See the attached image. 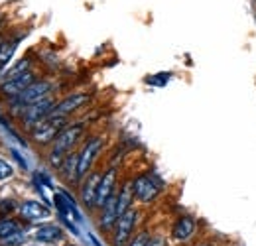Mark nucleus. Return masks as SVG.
Listing matches in <instances>:
<instances>
[{
	"label": "nucleus",
	"mask_w": 256,
	"mask_h": 246,
	"mask_svg": "<svg viewBox=\"0 0 256 246\" xmlns=\"http://www.w3.org/2000/svg\"><path fill=\"white\" fill-rule=\"evenodd\" d=\"M87 102H89V94H85V92L69 94V96H65L62 102H58V104L54 106V110H52L50 116H67V114L79 110V108H81L83 104H87Z\"/></svg>",
	"instance_id": "8"
},
{
	"label": "nucleus",
	"mask_w": 256,
	"mask_h": 246,
	"mask_svg": "<svg viewBox=\"0 0 256 246\" xmlns=\"http://www.w3.org/2000/svg\"><path fill=\"white\" fill-rule=\"evenodd\" d=\"M100 178H102L100 174H91V176L85 180L83 187H81V201H83V205L89 207V209L95 207L96 189H98V184H100Z\"/></svg>",
	"instance_id": "12"
},
{
	"label": "nucleus",
	"mask_w": 256,
	"mask_h": 246,
	"mask_svg": "<svg viewBox=\"0 0 256 246\" xmlns=\"http://www.w3.org/2000/svg\"><path fill=\"white\" fill-rule=\"evenodd\" d=\"M20 242H24V232L22 230H18V232H14L10 236L0 238V246H18Z\"/></svg>",
	"instance_id": "21"
},
{
	"label": "nucleus",
	"mask_w": 256,
	"mask_h": 246,
	"mask_svg": "<svg viewBox=\"0 0 256 246\" xmlns=\"http://www.w3.org/2000/svg\"><path fill=\"white\" fill-rule=\"evenodd\" d=\"M20 215L24 216V218H28V220H42V218H48L52 213L40 201H24L20 205Z\"/></svg>",
	"instance_id": "14"
},
{
	"label": "nucleus",
	"mask_w": 256,
	"mask_h": 246,
	"mask_svg": "<svg viewBox=\"0 0 256 246\" xmlns=\"http://www.w3.org/2000/svg\"><path fill=\"white\" fill-rule=\"evenodd\" d=\"M65 122H67L65 116H48L46 120H42L38 126L32 128V140L38 144L54 142L60 136V132L65 128Z\"/></svg>",
	"instance_id": "2"
},
{
	"label": "nucleus",
	"mask_w": 256,
	"mask_h": 246,
	"mask_svg": "<svg viewBox=\"0 0 256 246\" xmlns=\"http://www.w3.org/2000/svg\"><path fill=\"white\" fill-rule=\"evenodd\" d=\"M132 187H134V197L140 199L142 203H150L158 197L160 193V187L154 182L152 176H140L132 182Z\"/></svg>",
	"instance_id": "7"
},
{
	"label": "nucleus",
	"mask_w": 256,
	"mask_h": 246,
	"mask_svg": "<svg viewBox=\"0 0 256 246\" xmlns=\"http://www.w3.org/2000/svg\"><path fill=\"white\" fill-rule=\"evenodd\" d=\"M50 91H52V83L50 81H34L32 85L26 89L24 92H20L16 98H14V104L24 108L28 104H34L46 96H50Z\"/></svg>",
	"instance_id": "4"
},
{
	"label": "nucleus",
	"mask_w": 256,
	"mask_h": 246,
	"mask_svg": "<svg viewBox=\"0 0 256 246\" xmlns=\"http://www.w3.org/2000/svg\"><path fill=\"white\" fill-rule=\"evenodd\" d=\"M34 238L38 242H44V244H56L64 238V230L58 224H42L36 228Z\"/></svg>",
	"instance_id": "13"
},
{
	"label": "nucleus",
	"mask_w": 256,
	"mask_h": 246,
	"mask_svg": "<svg viewBox=\"0 0 256 246\" xmlns=\"http://www.w3.org/2000/svg\"><path fill=\"white\" fill-rule=\"evenodd\" d=\"M136 211L134 209H128L124 215L118 216L116 224H114V246H124L132 236V230H134V224H136Z\"/></svg>",
	"instance_id": "6"
},
{
	"label": "nucleus",
	"mask_w": 256,
	"mask_h": 246,
	"mask_svg": "<svg viewBox=\"0 0 256 246\" xmlns=\"http://www.w3.org/2000/svg\"><path fill=\"white\" fill-rule=\"evenodd\" d=\"M14 176V168L8 164V162H2L0 160V182L2 180H8V178H12Z\"/></svg>",
	"instance_id": "22"
},
{
	"label": "nucleus",
	"mask_w": 256,
	"mask_h": 246,
	"mask_svg": "<svg viewBox=\"0 0 256 246\" xmlns=\"http://www.w3.org/2000/svg\"><path fill=\"white\" fill-rule=\"evenodd\" d=\"M12 209H14V203H12L10 199H8V201H2V203H0V211H2V213H4V211H12Z\"/></svg>",
	"instance_id": "24"
},
{
	"label": "nucleus",
	"mask_w": 256,
	"mask_h": 246,
	"mask_svg": "<svg viewBox=\"0 0 256 246\" xmlns=\"http://www.w3.org/2000/svg\"><path fill=\"white\" fill-rule=\"evenodd\" d=\"M114 185H116V170H108L102 178H100V184H98V189H96V201L95 207H102L106 203V199L114 193Z\"/></svg>",
	"instance_id": "10"
},
{
	"label": "nucleus",
	"mask_w": 256,
	"mask_h": 246,
	"mask_svg": "<svg viewBox=\"0 0 256 246\" xmlns=\"http://www.w3.org/2000/svg\"><path fill=\"white\" fill-rule=\"evenodd\" d=\"M100 148H102V138H91L87 144H85V148L81 150V154H79V166H77V180H83L87 174H89V170H91V166H93V162H95L96 154L100 152Z\"/></svg>",
	"instance_id": "5"
},
{
	"label": "nucleus",
	"mask_w": 256,
	"mask_h": 246,
	"mask_svg": "<svg viewBox=\"0 0 256 246\" xmlns=\"http://www.w3.org/2000/svg\"><path fill=\"white\" fill-rule=\"evenodd\" d=\"M77 166H79V156H67L62 166L64 170V178L69 182H77Z\"/></svg>",
	"instance_id": "19"
},
{
	"label": "nucleus",
	"mask_w": 256,
	"mask_h": 246,
	"mask_svg": "<svg viewBox=\"0 0 256 246\" xmlns=\"http://www.w3.org/2000/svg\"><path fill=\"white\" fill-rule=\"evenodd\" d=\"M148 246H166V240L162 236H156V238H150Z\"/></svg>",
	"instance_id": "25"
},
{
	"label": "nucleus",
	"mask_w": 256,
	"mask_h": 246,
	"mask_svg": "<svg viewBox=\"0 0 256 246\" xmlns=\"http://www.w3.org/2000/svg\"><path fill=\"white\" fill-rule=\"evenodd\" d=\"M193 230H195V222H193V218H190V216H182V218L176 222V226H174V230H172V236H174L176 240H188V238L193 234Z\"/></svg>",
	"instance_id": "15"
},
{
	"label": "nucleus",
	"mask_w": 256,
	"mask_h": 246,
	"mask_svg": "<svg viewBox=\"0 0 256 246\" xmlns=\"http://www.w3.org/2000/svg\"><path fill=\"white\" fill-rule=\"evenodd\" d=\"M54 106H56V102H54L52 96H46V98H42V100H38V102H34V104L24 106V108H22V114H20V116H22V122L26 124V128L32 130L34 126H38L42 120H46V118L52 114Z\"/></svg>",
	"instance_id": "3"
},
{
	"label": "nucleus",
	"mask_w": 256,
	"mask_h": 246,
	"mask_svg": "<svg viewBox=\"0 0 256 246\" xmlns=\"http://www.w3.org/2000/svg\"><path fill=\"white\" fill-rule=\"evenodd\" d=\"M30 71V60H20V62H16L12 67H8V69H4V73H2V83L4 81H10V79H16V77H20V75H24V73H28Z\"/></svg>",
	"instance_id": "18"
},
{
	"label": "nucleus",
	"mask_w": 256,
	"mask_h": 246,
	"mask_svg": "<svg viewBox=\"0 0 256 246\" xmlns=\"http://www.w3.org/2000/svg\"><path fill=\"white\" fill-rule=\"evenodd\" d=\"M34 81V73L32 71H28V73H24V75H20V77H16V79H10V81H4L2 85H0V92L4 94V96H10V98H16L20 92H24L30 85H32Z\"/></svg>",
	"instance_id": "9"
},
{
	"label": "nucleus",
	"mask_w": 256,
	"mask_h": 246,
	"mask_svg": "<svg viewBox=\"0 0 256 246\" xmlns=\"http://www.w3.org/2000/svg\"><path fill=\"white\" fill-rule=\"evenodd\" d=\"M132 197H134V187H132V182L124 184V187L120 189L118 193V201H116V207H118V216L124 215L128 209H132Z\"/></svg>",
	"instance_id": "16"
},
{
	"label": "nucleus",
	"mask_w": 256,
	"mask_h": 246,
	"mask_svg": "<svg viewBox=\"0 0 256 246\" xmlns=\"http://www.w3.org/2000/svg\"><path fill=\"white\" fill-rule=\"evenodd\" d=\"M30 246H38V244H30Z\"/></svg>",
	"instance_id": "27"
},
{
	"label": "nucleus",
	"mask_w": 256,
	"mask_h": 246,
	"mask_svg": "<svg viewBox=\"0 0 256 246\" xmlns=\"http://www.w3.org/2000/svg\"><path fill=\"white\" fill-rule=\"evenodd\" d=\"M4 20H6V14H4V10H0V28H2V24H4Z\"/></svg>",
	"instance_id": "26"
},
{
	"label": "nucleus",
	"mask_w": 256,
	"mask_h": 246,
	"mask_svg": "<svg viewBox=\"0 0 256 246\" xmlns=\"http://www.w3.org/2000/svg\"><path fill=\"white\" fill-rule=\"evenodd\" d=\"M18 230H22V228H20V224L16 220H12V218H0V238L10 236V234H14Z\"/></svg>",
	"instance_id": "20"
},
{
	"label": "nucleus",
	"mask_w": 256,
	"mask_h": 246,
	"mask_svg": "<svg viewBox=\"0 0 256 246\" xmlns=\"http://www.w3.org/2000/svg\"><path fill=\"white\" fill-rule=\"evenodd\" d=\"M18 38L16 40H2L0 44V69H6V65L12 62V56L18 48Z\"/></svg>",
	"instance_id": "17"
},
{
	"label": "nucleus",
	"mask_w": 256,
	"mask_h": 246,
	"mask_svg": "<svg viewBox=\"0 0 256 246\" xmlns=\"http://www.w3.org/2000/svg\"><path fill=\"white\" fill-rule=\"evenodd\" d=\"M148 242H150V234L148 232H140L134 240H130L128 246H148Z\"/></svg>",
	"instance_id": "23"
},
{
	"label": "nucleus",
	"mask_w": 256,
	"mask_h": 246,
	"mask_svg": "<svg viewBox=\"0 0 256 246\" xmlns=\"http://www.w3.org/2000/svg\"><path fill=\"white\" fill-rule=\"evenodd\" d=\"M116 201H118V195L112 193V195L106 199V203L100 207V211H102V215H100V228H102V230H110V228L116 224V220H118V207H116Z\"/></svg>",
	"instance_id": "11"
},
{
	"label": "nucleus",
	"mask_w": 256,
	"mask_h": 246,
	"mask_svg": "<svg viewBox=\"0 0 256 246\" xmlns=\"http://www.w3.org/2000/svg\"><path fill=\"white\" fill-rule=\"evenodd\" d=\"M85 126L83 124H71V126H65L64 130L60 132V136L54 140V148L50 152V164L52 168H62L65 162V158L69 156L71 148L79 142L81 134H83Z\"/></svg>",
	"instance_id": "1"
}]
</instances>
